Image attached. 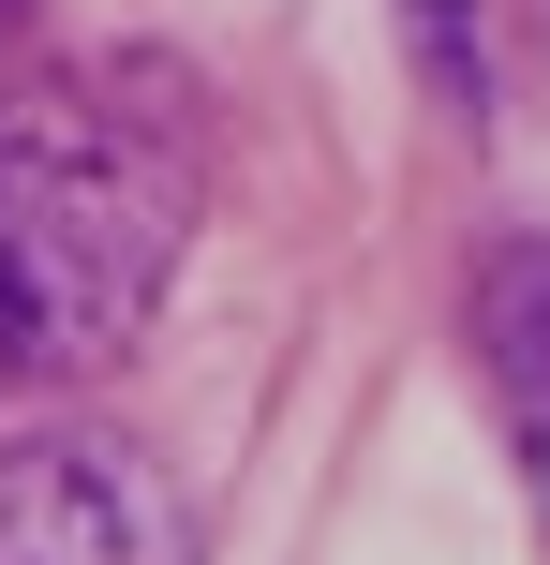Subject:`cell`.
Listing matches in <instances>:
<instances>
[{"instance_id": "obj_1", "label": "cell", "mask_w": 550, "mask_h": 565, "mask_svg": "<svg viewBox=\"0 0 550 565\" xmlns=\"http://www.w3.org/2000/svg\"><path fill=\"white\" fill-rule=\"evenodd\" d=\"M194 254V105L164 60H75L0 105V372H105Z\"/></svg>"}, {"instance_id": "obj_2", "label": "cell", "mask_w": 550, "mask_h": 565, "mask_svg": "<svg viewBox=\"0 0 550 565\" xmlns=\"http://www.w3.org/2000/svg\"><path fill=\"white\" fill-rule=\"evenodd\" d=\"M0 565H194V507L119 431L0 447Z\"/></svg>"}, {"instance_id": "obj_3", "label": "cell", "mask_w": 550, "mask_h": 565, "mask_svg": "<svg viewBox=\"0 0 550 565\" xmlns=\"http://www.w3.org/2000/svg\"><path fill=\"white\" fill-rule=\"evenodd\" d=\"M492 372H506V402H521V447H536V477H550V254L492 268Z\"/></svg>"}, {"instance_id": "obj_4", "label": "cell", "mask_w": 550, "mask_h": 565, "mask_svg": "<svg viewBox=\"0 0 550 565\" xmlns=\"http://www.w3.org/2000/svg\"><path fill=\"white\" fill-rule=\"evenodd\" d=\"M0 15H15V0H0Z\"/></svg>"}]
</instances>
